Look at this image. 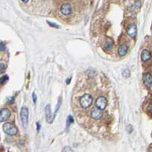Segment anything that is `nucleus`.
Here are the masks:
<instances>
[{
  "mask_svg": "<svg viewBox=\"0 0 152 152\" xmlns=\"http://www.w3.org/2000/svg\"><path fill=\"white\" fill-rule=\"evenodd\" d=\"M94 101V97L91 93L84 92L83 94L78 96L77 97V103L78 105L83 110L88 109Z\"/></svg>",
  "mask_w": 152,
  "mask_h": 152,
  "instance_id": "nucleus-1",
  "label": "nucleus"
},
{
  "mask_svg": "<svg viewBox=\"0 0 152 152\" xmlns=\"http://www.w3.org/2000/svg\"><path fill=\"white\" fill-rule=\"evenodd\" d=\"M94 107L101 111L105 110L108 105V100L105 95H99L94 101Z\"/></svg>",
  "mask_w": 152,
  "mask_h": 152,
  "instance_id": "nucleus-2",
  "label": "nucleus"
},
{
  "mask_svg": "<svg viewBox=\"0 0 152 152\" xmlns=\"http://www.w3.org/2000/svg\"><path fill=\"white\" fill-rule=\"evenodd\" d=\"M90 117L94 121H100L101 120V119L103 117V111L100 110L99 109L93 107L90 110Z\"/></svg>",
  "mask_w": 152,
  "mask_h": 152,
  "instance_id": "nucleus-3",
  "label": "nucleus"
},
{
  "mask_svg": "<svg viewBox=\"0 0 152 152\" xmlns=\"http://www.w3.org/2000/svg\"><path fill=\"white\" fill-rule=\"evenodd\" d=\"M3 131L9 135H14L17 134L18 129L13 124L10 123H6L3 125Z\"/></svg>",
  "mask_w": 152,
  "mask_h": 152,
  "instance_id": "nucleus-4",
  "label": "nucleus"
},
{
  "mask_svg": "<svg viewBox=\"0 0 152 152\" xmlns=\"http://www.w3.org/2000/svg\"><path fill=\"white\" fill-rule=\"evenodd\" d=\"M60 12L64 16H68L72 13V7L69 2L63 3L60 6Z\"/></svg>",
  "mask_w": 152,
  "mask_h": 152,
  "instance_id": "nucleus-5",
  "label": "nucleus"
},
{
  "mask_svg": "<svg viewBox=\"0 0 152 152\" xmlns=\"http://www.w3.org/2000/svg\"><path fill=\"white\" fill-rule=\"evenodd\" d=\"M21 119L23 126L26 128L28 123V110L27 107H24L21 110Z\"/></svg>",
  "mask_w": 152,
  "mask_h": 152,
  "instance_id": "nucleus-6",
  "label": "nucleus"
},
{
  "mask_svg": "<svg viewBox=\"0 0 152 152\" xmlns=\"http://www.w3.org/2000/svg\"><path fill=\"white\" fill-rule=\"evenodd\" d=\"M126 32L129 36H130L131 37H135L137 34V27L136 25L135 24H131V25H129L126 28Z\"/></svg>",
  "mask_w": 152,
  "mask_h": 152,
  "instance_id": "nucleus-7",
  "label": "nucleus"
},
{
  "mask_svg": "<svg viewBox=\"0 0 152 152\" xmlns=\"http://www.w3.org/2000/svg\"><path fill=\"white\" fill-rule=\"evenodd\" d=\"M9 116H10V111L8 109L3 108L0 110V123L7 120L9 118Z\"/></svg>",
  "mask_w": 152,
  "mask_h": 152,
  "instance_id": "nucleus-8",
  "label": "nucleus"
},
{
  "mask_svg": "<svg viewBox=\"0 0 152 152\" xmlns=\"http://www.w3.org/2000/svg\"><path fill=\"white\" fill-rule=\"evenodd\" d=\"M45 113H46V121L49 123H52L53 121V114L51 113V108H50V104L46 105V107L45 108Z\"/></svg>",
  "mask_w": 152,
  "mask_h": 152,
  "instance_id": "nucleus-9",
  "label": "nucleus"
},
{
  "mask_svg": "<svg viewBox=\"0 0 152 152\" xmlns=\"http://www.w3.org/2000/svg\"><path fill=\"white\" fill-rule=\"evenodd\" d=\"M143 82L148 87L152 85V76L149 73H144L143 75Z\"/></svg>",
  "mask_w": 152,
  "mask_h": 152,
  "instance_id": "nucleus-10",
  "label": "nucleus"
},
{
  "mask_svg": "<svg viewBox=\"0 0 152 152\" xmlns=\"http://www.w3.org/2000/svg\"><path fill=\"white\" fill-rule=\"evenodd\" d=\"M127 51H128V46L125 44H122L118 48V53L119 55H121V56L125 55L127 53Z\"/></svg>",
  "mask_w": 152,
  "mask_h": 152,
  "instance_id": "nucleus-11",
  "label": "nucleus"
},
{
  "mask_svg": "<svg viewBox=\"0 0 152 152\" xmlns=\"http://www.w3.org/2000/svg\"><path fill=\"white\" fill-rule=\"evenodd\" d=\"M141 57L142 61H148V60L150 59L151 57V53H150L148 50H144L141 52Z\"/></svg>",
  "mask_w": 152,
  "mask_h": 152,
  "instance_id": "nucleus-12",
  "label": "nucleus"
},
{
  "mask_svg": "<svg viewBox=\"0 0 152 152\" xmlns=\"http://www.w3.org/2000/svg\"><path fill=\"white\" fill-rule=\"evenodd\" d=\"M113 40L111 38H108L107 39V41L104 44V48L107 50H110L112 49V46H113Z\"/></svg>",
  "mask_w": 152,
  "mask_h": 152,
  "instance_id": "nucleus-13",
  "label": "nucleus"
},
{
  "mask_svg": "<svg viewBox=\"0 0 152 152\" xmlns=\"http://www.w3.org/2000/svg\"><path fill=\"white\" fill-rule=\"evenodd\" d=\"M123 75L124 78H129L130 76V71L128 69H125L123 71Z\"/></svg>",
  "mask_w": 152,
  "mask_h": 152,
  "instance_id": "nucleus-14",
  "label": "nucleus"
},
{
  "mask_svg": "<svg viewBox=\"0 0 152 152\" xmlns=\"http://www.w3.org/2000/svg\"><path fill=\"white\" fill-rule=\"evenodd\" d=\"M8 80H9V76L8 75H4V76H2L1 78H0V84H5Z\"/></svg>",
  "mask_w": 152,
  "mask_h": 152,
  "instance_id": "nucleus-15",
  "label": "nucleus"
},
{
  "mask_svg": "<svg viewBox=\"0 0 152 152\" xmlns=\"http://www.w3.org/2000/svg\"><path fill=\"white\" fill-rule=\"evenodd\" d=\"M6 69V65L5 63L0 62V72H3Z\"/></svg>",
  "mask_w": 152,
  "mask_h": 152,
  "instance_id": "nucleus-16",
  "label": "nucleus"
},
{
  "mask_svg": "<svg viewBox=\"0 0 152 152\" xmlns=\"http://www.w3.org/2000/svg\"><path fill=\"white\" fill-rule=\"evenodd\" d=\"M73 117L71 116H69V117H68V119H67V128L69 126V125L73 122Z\"/></svg>",
  "mask_w": 152,
  "mask_h": 152,
  "instance_id": "nucleus-17",
  "label": "nucleus"
},
{
  "mask_svg": "<svg viewBox=\"0 0 152 152\" xmlns=\"http://www.w3.org/2000/svg\"><path fill=\"white\" fill-rule=\"evenodd\" d=\"M62 152H74V151H72V149H71V148H69V146H66L62 149Z\"/></svg>",
  "mask_w": 152,
  "mask_h": 152,
  "instance_id": "nucleus-18",
  "label": "nucleus"
},
{
  "mask_svg": "<svg viewBox=\"0 0 152 152\" xmlns=\"http://www.w3.org/2000/svg\"><path fill=\"white\" fill-rule=\"evenodd\" d=\"M5 50V45L4 43L0 42V51H4Z\"/></svg>",
  "mask_w": 152,
  "mask_h": 152,
  "instance_id": "nucleus-19",
  "label": "nucleus"
},
{
  "mask_svg": "<svg viewBox=\"0 0 152 152\" xmlns=\"http://www.w3.org/2000/svg\"><path fill=\"white\" fill-rule=\"evenodd\" d=\"M126 130L128 131V132H132V126L131 125H127L126 126Z\"/></svg>",
  "mask_w": 152,
  "mask_h": 152,
  "instance_id": "nucleus-20",
  "label": "nucleus"
},
{
  "mask_svg": "<svg viewBox=\"0 0 152 152\" xmlns=\"http://www.w3.org/2000/svg\"><path fill=\"white\" fill-rule=\"evenodd\" d=\"M47 23L49 24V25H50L51 27H54V28H59V26L55 25V23H52V22H50V21H47Z\"/></svg>",
  "mask_w": 152,
  "mask_h": 152,
  "instance_id": "nucleus-21",
  "label": "nucleus"
},
{
  "mask_svg": "<svg viewBox=\"0 0 152 152\" xmlns=\"http://www.w3.org/2000/svg\"><path fill=\"white\" fill-rule=\"evenodd\" d=\"M32 97H33V100H34V102L36 103V102H37V94H36L35 92L33 93V94H32Z\"/></svg>",
  "mask_w": 152,
  "mask_h": 152,
  "instance_id": "nucleus-22",
  "label": "nucleus"
},
{
  "mask_svg": "<svg viewBox=\"0 0 152 152\" xmlns=\"http://www.w3.org/2000/svg\"><path fill=\"white\" fill-rule=\"evenodd\" d=\"M148 110L149 112H151V113H152V103H151L150 104L148 105Z\"/></svg>",
  "mask_w": 152,
  "mask_h": 152,
  "instance_id": "nucleus-23",
  "label": "nucleus"
},
{
  "mask_svg": "<svg viewBox=\"0 0 152 152\" xmlns=\"http://www.w3.org/2000/svg\"><path fill=\"white\" fill-rule=\"evenodd\" d=\"M9 101L10 103H12V102L14 101V98H13V97H10V98L9 99Z\"/></svg>",
  "mask_w": 152,
  "mask_h": 152,
  "instance_id": "nucleus-24",
  "label": "nucleus"
},
{
  "mask_svg": "<svg viewBox=\"0 0 152 152\" xmlns=\"http://www.w3.org/2000/svg\"><path fill=\"white\" fill-rule=\"evenodd\" d=\"M37 131H39V129H40V128H41V126H40V124L37 123Z\"/></svg>",
  "mask_w": 152,
  "mask_h": 152,
  "instance_id": "nucleus-25",
  "label": "nucleus"
},
{
  "mask_svg": "<svg viewBox=\"0 0 152 152\" xmlns=\"http://www.w3.org/2000/svg\"><path fill=\"white\" fill-rule=\"evenodd\" d=\"M70 81H71V78H68V80L66 81V83L69 84V82H70Z\"/></svg>",
  "mask_w": 152,
  "mask_h": 152,
  "instance_id": "nucleus-26",
  "label": "nucleus"
},
{
  "mask_svg": "<svg viewBox=\"0 0 152 152\" xmlns=\"http://www.w3.org/2000/svg\"><path fill=\"white\" fill-rule=\"evenodd\" d=\"M150 152H152V148H151L150 149Z\"/></svg>",
  "mask_w": 152,
  "mask_h": 152,
  "instance_id": "nucleus-27",
  "label": "nucleus"
}]
</instances>
